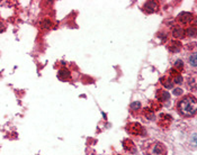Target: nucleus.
<instances>
[{
	"label": "nucleus",
	"mask_w": 197,
	"mask_h": 155,
	"mask_svg": "<svg viewBox=\"0 0 197 155\" xmlns=\"http://www.w3.org/2000/svg\"><path fill=\"white\" fill-rule=\"evenodd\" d=\"M143 115L145 116V117H146L148 119H150V120L154 118V114H153V111H152L151 109H144Z\"/></svg>",
	"instance_id": "4468645a"
},
{
	"label": "nucleus",
	"mask_w": 197,
	"mask_h": 155,
	"mask_svg": "<svg viewBox=\"0 0 197 155\" xmlns=\"http://www.w3.org/2000/svg\"><path fill=\"white\" fill-rule=\"evenodd\" d=\"M126 129L132 135H141V134H143V128L139 123H131V124H129L126 126Z\"/></svg>",
	"instance_id": "7ed1b4c3"
},
{
	"label": "nucleus",
	"mask_w": 197,
	"mask_h": 155,
	"mask_svg": "<svg viewBox=\"0 0 197 155\" xmlns=\"http://www.w3.org/2000/svg\"><path fill=\"white\" fill-rule=\"evenodd\" d=\"M172 36L176 37V38H184L186 36L185 29H183L181 27H174L172 29Z\"/></svg>",
	"instance_id": "6e6552de"
},
{
	"label": "nucleus",
	"mask_w": 197,
	"mask_h": 155,
	"mask_svg": "<svg viewBox=\"0 0 197 155\" xmlns=\"http://www.w3.org/2000/svg\"><path fill=\"white\" fill-rule=\"evenodd\" d=\"M161 107L160 104H158L157 101H153L152 102V111H155V110H159Z\"/></svg>",
	"instance_id": "6ab92c4d"
},
{
	"label": "nucleus",
	"mask_w": 197,
	"mask_h": 155,
	"mask_svg": "<svg viewBox=\"0 0 197 155\" xmlns=\"http://www.w3.org/2000/svg\"><path fill=\"white\" fill-rule=\"evenodd\" d=\"M187 35L190 37H194L195 35H196V28H195V26H193V27H189V28H187Z\"/></svg>",
	"instance_id": "2eb2a0df"
},
{
	"label": "nucleus",
	"mask_w": 197,
	"mask_h": 155,
	"mask_svg": "<svg viewBox=\"0 0 197 155\" xmlns=\"http://www.w3.org/2000/svg\"><path fill=\"white\" fill-rule=\"evenodd\" d=\"M181 47H183V45H181V43L179 41H172V42L169 43L168 45L169 51H171L172 53H178L181 50Z\"/></svg>",
	"instance_id": "423d86ee"
},
{
	"label": "nucleus",
	"mask_w": 197,
	"mask_h": 155,
	"mask_svg": "<svg viewBox=\"0 0 197 155\" xmlns=\"http://www.w3.org/2000/svg\"><path fill=\"white\" fill-rule=\"evenodd\" d=\"M170 123H171V117H170V116L161 115L160 120H159V125H160V126H162L163 128H167V127H169Z\"/></svg>",
	"instance_id": "0eeeda50"
},
{
	"label": "nucleus",
	"mask_w": 197,
	"mask_h": 155,
	"mask_svg": "<svg viewBox=\"0 0 197 155\" xmlns=\"http://www.w3.org/2000/svg\"><path fill=\"white\" fill-rule=\"evenodd\" d=\"M161 82H162V85L166 88H171L172 85H174V82H172V80L170 79V78H163V79L161 80Z\"/></svg>",
	"instance_id": "ddd939ff"
},
{
	"label": "nucleus",
	"mask_w": 197,
	"mask_h": 155,
	"mask_svg": "<svg viewBox=\"0 0 197 155\" xmlns=\"http://www.w3.org/2000/svg\"><path fill=\"white\" fill-rule=\"evenodd\" d=\"M172 82H174L176 85H180V83L183 82V76L180 75V74H178V75H176L174 78V81H172Z\"/></svg>",
	"instance_id": "f3484780"
},
{
	"label": "nucleus",
	"mask_w": 197,
	"mask_h": 155,
	"mask_svg": "<svg viewBox=\"0 0 197 155\" xmlns=\"http://www.w3.org/2000/svg\"><path fill=\"white\" fill-rule=\"evenodd\" d=\"M169 98H170V94H169V92H167V91L164 90L157 91V99L159 101H166Z\"/></svg>",
	"instance_id": "1a4fd4ad"
},
{
	"label": "nucleus",
	"mask_w": 197,
	"mask_h": 155,
	"mask_svg": "<svg viewBox=\"0 0 197 155\" xmlns=\"http://www.w3.org/2000/svg\"><path fill=\"white\" fill-rule=\"evenodd\" d=\"M140 108H141V104L139 101H135L131 104V109L132 110H139Z\"/></svg>",
	"instance_id": "a211bd4d"
},
{
	"label": "nucleus",
	"mask_w": 197,
	"mask_h": 155,
	"mask_svg": "<svg viewBox=\"0 0 197 155\" xmlns=\"http://www.w3.org/2000/svg\"><path fill=\"white\" fill-rule=\"evenodd\" d=\"M143 10L148 14H152V12H155L158 10V3L155 1H148V2L144 3Z\"/></svg>",
	"instance_id": "39448f33"
},
{
	"label": "nucleus",
	"mask_w": 197,
	"mask_h": 155,
	"mask_svg": "<svg viewBox=\"0 0 197 155\" xmlns=\"http://www.w3.org/2000/svg\"><path fill=\"white\" fill-rule=\"evenodd\" d=\"M42 26H43V28L48 29L50 28V26H51V23L48 22V20H44V22L42 23Z\"/></svg>",
	"instance_id": "aec40b11"
},
{
	"label": "nucleus",
	"mask_w": 197,
	"mask_h": 155,
	"mask_svg": "<svg viewBox=\"0 0 197 155\" xmlns=\"http://www.w3.org/2000/svg\"><path fill=\"white\" fill-rule=\"evenodd\" d=\"M181 92H183V91H181V89H174V93L176 94V96H179V94H181Z\"/></svg>",
	"instance_id": "412c9836"
},
{
	"label": "nucleus",
	"mask_w": 197,
	"mask_h": 155,
	"mask_svg": "<svg viewBox=\"0 0 197 155\" xmlns=\"http://www.w3.org/2000/svg\"><path fill=\"white\" fill-rule=\"evenodd\" d=\"M197 110V101L196 98L193 96L184 97L178 104V111L184 117H193L196 114Z\"/></svg>",
	"instance_id": "f257e3e1"
},
{
	"label": "nucleus",
	"mask_w": 197,
	"mask_h": 155,
	"mask_svg": "<svg viewBox=\"0 0 197 155\" xmlns=\"http://www.w3.org/2000/svg\"><path fill=\"white\" fill-rule=\"evenodd\" d=\"M146 154L148 155H167V148L166 145L160 142H155L151 144L148 149H146Z\"/></svg>",
	"instance_id": "f03ea898"
},
{
	"label": "nucleus",
	"mask_w": 197,
	"mask_h": 155,
	"mask_svg": "<svg viewBox=\"0 0 197 155\" xmlns=\"http://www.w3.org/2000/svg\"><path fill=\"white\" fill-rule=\"evenodd\" d=\"M189 63H190L191 66H196L197 63H196V54H193L190 57H189Z\"/></svg>",
	"instance_id": "dca6fc26"
},
{
	"label": "nucleus",
	"mask_w": 197,
	"mask_h": 155,
	"mask_svg": "<svg viewBox=\"0 0 197 155\" xmlns=\"http://www.w3.org/2000/svg\"><path fill=\"white\" fill-rule=\"evenodd\" d=\"M193 19V15L190 12H181L180 15H178L177 17V23L181 24V25H187L189 24Z\"/></svg>",
	"instance_id": "20e7f679"
},
{
	"label": "nucleus",
	"mask_w": 197,
	"mask_h": 155,
	"mask_svg": "<svg viewBox=\"0 0 197 155\" xmlns=\"http://www.w3.org/2000/svg\"><path fill=\"white\" fill-rule=\"evenodd\" d=\"M124 149H126L127 152H129V153H134L135 152L134 143H133L131 139H126V141H124Z\"/></svg>",
	"instance_id": "9d476101"
},
{
	"label": "nucleus",
	"mask_w": 197,
	"mask_h": 155,
	"mask_svg": "<svg viewBox=\"0 0 197 155\" xmlns=\"http://www.w3.org/2000/svg\"><path fill=\"white\" fill-rule=\"evenodd\" d=\"M184 69V62L183 61H180V60H178V61H176V63H174V70H176L178 72V73H180V71Z\"/></svg>",
	"instance_id": "f8f14e48"
},
{
	"label": "nucleus",
	"mask_w": 197,
	"mask_h": 155,
	"mask_svg": "<svg viewBox=\"0 0 197 155\" xmlns=\"http://www.w3.org/2000/svg\"><path fill=\"white\" fill-rule=\"evenodd\" d=\"M5 31V25L3 23H0V31Z\"/></svg>",
	"instance_id": "4be33fe9"
},
{
	"label": "nucleus",
	"mask_w": 197,
	"mask_h": 155,
	"mask_svg": "<svg viewBox=\"0 0 197 155\" xmlns=\"http://www.w3.org/2000/svg\"><path fill=\"white\" fill-rule=\"evenodd\" d=\"M59 79L63 80V81H67V80H69V79H70V72H69L68 70H65V69L61 70L59 72Z\"/></svg>",
	"instance_id": "9b49d317"
}]
</instances>
